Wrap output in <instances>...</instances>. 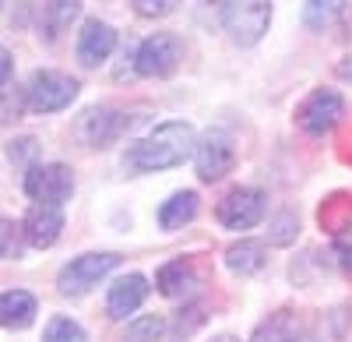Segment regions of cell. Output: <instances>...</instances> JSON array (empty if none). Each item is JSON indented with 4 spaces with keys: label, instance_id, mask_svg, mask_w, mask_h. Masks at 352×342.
<instances>
[{
    "label": "cell",
    "instance_id": "obj_1",
    "mask_svg": "<svg viewBox=\"0 0 352 342\" xmlns=\"http://www.w3.org/2000/svg\"><path fill=\"white\" fill-rule=\"evenodd\" d=\"M194 149H197L194 127L187 120H166L127 149L124 169H131V173H159V169L184 166L194 156Z\"/></svg>",
    "mask_w": 352,
    "mask_h": 342
},
{
    "label": "cell",
    "instance_id": "obj_2",
    "mask_svg": "<svg viewBox=\"0 0 352 342\" xmlns=\"http://www.w3.org/2000/svg\"><path fill=\"white\" fill-rule=\"evenodd\" d=\"M208 8L219 14L229 39L240 46H254L272 25L268 0H208Z\"/></svg>",
    "mask_w": 352,
    "mask_h": 342
},
{
    "label": "cell",
    "instance_id": "obj_3",
    "mask_svg": "<svg viewBox=\"0 0 352 342\" xmlns=\"http://www.w3.org/2000/svg\"><path fill=\"white\" fill-rule=\"evenodd\" d=\"M116 265H120V254L116 250H96V254H81V258L67 261L56 275V290L64 297H85L92 286H99V279H106Z\"/></svg>",
    "mask_w": 352,
    "mask_h": 342
},
{
    "label": "cell",
    "instance_id": "obj_4",
    "mask_svg": "<svg viewBox=\"0 0 352 342\" xmlns=\"http://www.w3.org/2000/svg\"><path fill=\"white\" fill-rule=\"evenodd\" d=\"M78 99V81L64 71H36L25 85V103L32 113H56Z\"/></svg>",
    "mask_w": 352,
    "mask_h": 342
},
{
    "label": "cell",
    "instance_id": "obj_5",
    "mask_svg": "<svg viewBox=\"0 0 352 342\" xmlns=\"http://www.w3.org/2000/svg\"><path fill=\"white\" fill-rule=\"evenodd\" d=\"M184 61V43L173 32H155L134 50V74L141 78H169Z\"/></svg>",
    "mask_w": 352,
    "mask_h": 342
},
{
    "label": "cell",
    "instance_id": "obj_6",
    "mask_svg": "<svg viewBox=\"0 0 352 342\" xmlns=\"http://www.w3.org/2000/svg\"><path fill=\"white\" fill-rule=\"evenodd\" d=\"M25 194L32 197V202H43V205H64L67 197L74 194V173H71V166H64V162L28 166V173H25Z\"/></svg>",
    "mask_w": 352,
    "mask_h": 342
},
{
    "label": "cell",
    "instance_id": "obj_7",
    "mask_svg": "<svg viewBox=\"0 0 352 342\" xmlns=\"http://www.w3.org/2000/svg\"><path fill=\"white\" fill-rule=\"evenodd\" d=\"M342 117H345V99L335 89H314L296 109V124L314 138L335 131L342 124Z\"/></svg>",
    "mask_w": 352,
    "mask_h": 342
},
{
    "label": "cell",
    "instance_id": "obj_8",
    "mask_svg": "<svg viewBox=\"0 0 352 342\" xmlns=\"http://www.w3.org/2000/svg\"><path fill=\"white\" fill-rule=\"evenodd\" d=\"M264 212H268V197H264V191L257 187H236L229 191L222 202H219V222L226 226V230H250V226H257L264 219Z\"/></svg>",
    "mask_w": 352,
    "mask_h": 342
},
{
    "label": "cell",
    "instance_id": "obj_9",
    "mask_svg": "<svg viewBox=\"0 0 352 342\" xmlns=\"http://www.w3.org/2000/svg\"><path fill=\"white\" fill-rule=\"evenodd\" d=\"M194 162H197V177L204 184H215V180H222L229 173L232 166H236V149H232V141L222 131H208L197 141Z\"/></svg>",
    "mask_w": 352,
    "mask_h": 342
},
{
    "label": "cell",
    "instance_id": "obj_10",
    "mask_svg": "<svg viewBox=\"0 0 352 342\" xmlns=\"http://www.w3.org/2000/svg\"><path fill=\"white\" fill-rule=\"evenodd\" d=\"M124 127H127V117H124L120 109H113V106H92L88 113H81L78 138L85 141L88 149H106V145H113V141L120 138Z\"/></svg>",
    "mask_w": 352,
    "mask_h": 342
},
{
    "label": "cell",
    "instance_id": "obj_11",
    "mask_svg": "<svg viewBox=\"0 0 352 342\" xmlns=\"http://www.w3.org/2000/svg\"><path fill=\"white\" fill-rule=\"evenodd\" d=\"M60 230H64V212H60V205H43V202H36L32 209H28L25 222H21L25 244L36 247V250L53 247L56 240H60Z\"/></svg>",
    "mask_w": 352,
    "mask_h": 342
},
{
    "label": "cell",
    "instance_id": "obj_12",
    "mask_svg": "<svg viewBox=\"0 0 352 342\" xmlns=\"http://www.w3.org/2000/svg\"><path fill=\"white\" fill-rule=\"evenodd\" d=\"M116 50V32L113 25L99 21V18H88L78 32V61L85 67H99L106 56Z\"/></svg>",
    "mask_w": 352,
    "mask_h": 342
},
{
    "label": "cell",
    "instance_id": "obj_13",
    "mask_svg": "<svg viewBox=\"0 0 352 342\" xmlns=\"http://www.w3.org/2000/svg\"><path fill=\"white\" fill-rule=\"evenodd\" d=\"M144 297H148V279L144 275H124V279H116L113 286H109V297H106V310H109V318H127L134 314V310L144 303Z\"/></svg>",
    "mask_w": 352,
    "mask_h": 342
},
{
    "label": "cell",
    "instance_id": "obj_14",
    "mask_svg": "<svg viewBox=\"0 0 352 342\" xmlns=\"http://www.w3.org/2000/svg\"><path fill=\"white\" fill-rule=\"evenodd\" d=\"M39 307H36V297L28 290H8L0 293V328H11V332H21L36 321Z\"/></svg>",
    "mask_w": 352,
    "mask_h": 342
},
{
    "label": "cell",
    "instance_id": "obj_15",
    "mask_svg": "<svg viewBox=\"0 0 352 342\" xmlns=\"http://www.w3.org/2000/svg\"><path fill=\"white\" fill-rule=\"evenodd\" d=\"M155 286H159V293L169 297V300H184V297H190V293L197 290V272H194L190 261L176 258V261H169V265H162V268L155 272Z\"/></svg>",
    "mask_w": 352,
    "mask_h": 342
},
{
    "label": "cell",
    "instance_id": "obj_16",
    "mask_svg": "<svg viewBox=\"0 0 352 342\" xmlns=\"http://www.w3.org/2000/svg\"><path fill=\"white\" fill-rule=\"evenodd\" d=\"M78 14H81V0H46L43 4V21H39V36L46 43L60 39V32H67Z\"/></svg>",
    "mask_w": 352,
    "mask_h": 342
},
{
    "label": "cell",
    "instance_id": "obj_17",
    "mask_svg": "<svg viewBox=\"0 0 352 342\" xmlns=\"http://www.w3.org/2000/svg\"><path fill=\"white\" fill-rule=\"evenodd\" d=\"M250 342H300V318L292 310H275L261 321Z\"/></svg>",
    "mask_w": 352,
    "mask_h": 342
},
{
    "label": "cell",
    "instance_id": "obj_18",
    "mask_svg": "<svg viewBox=\"0 0 352 342\" xmlns=\"http://www.w3.org/2000/svg\"><path fill=\"white\" fill-rule=\"evenodd\" d=\"M194 215H197V194L194 191H176L159 209V226L162 230H180V226H187Z\"/></svg>",
    "mask_w": 352,
    "mask_h": 342
},
{
    "label": "cell",
    "instance_id": "obj_19",
    "mask_svg": "<svg viewBox=\"0 0 352 342\" xmlns=\"http://www.w3.org/2000/svg\"><path fill=\"white\" fill-rule=\"evenodd\" d=\"M226 265L236 272V275H254L264 268V244L257 240H240L226 250Z\"/></svg>",
    "mask_w": 352,
    "mask_h": 342
},
{
    "label": "cell",
    "instance_id": "obj_20",
    "mask_svg": "<svg viewBox=\"0 0 352 342\" xmlns=\"http://www.w3.org/2000/svg\"><path fill=\"white\" fill-rule=\"evenodd\" d=\"M345 14V0H303V25L314 32H324Z\"/></svg>",
    "mask_w": 352,
    "mask_h": 342
},
{
    "label": "cell",
    "instance_id": "obj_21",
    "mask_svg": "<svg viewBox=\"0 0 352 342\" xmlns=\"http://www.w3.org/2000/svg\"><path fill=\"white\" fill-rule=\"evenodd\" d=\"M162 335H166V321L159 314H144V318H138V321L127 325L124 342H159Z\"/></svg>",
    "mask_w": 352,
    "mask_h": 342
},
{
    "label": "cell",
    "instance_id": "obj_22",
    "mask_svg": "<svg viewBox=\"0 0 352 342\" xmlns=\"http://www.w3.org/2000/svg\"><path fill=\"white\" fill-rule=\"evenodd\" d=\"M43 342H88V335H85V328L74 318L56 314V318H50V325L43 332Z\"/></svg>",
    "mask_w": 352,
    "mask_h": 342
},
{
    "label": "cell",
    "instance_id": "obj_23",
    "mask_svg": "<svg viewBox=\"0 0 352 342\" xmlns=\"http://www.w3.org/2000/svg\"><path fill=\"white\" fill-rule=\"evenodd\" d=\"M331 237H335V254H338L342 268H345V272H352V219H349V222H342Z\"/></svg>",
    "mask_w": 352,
    "mask_h": 342
},
{
    "label": "cell",
    "instance_id": "obj_24",
    "mask_svg": "<svg viewBox=\"0 0 352 342\" xmlns=\"http://www.w3.org/2000/svg\"><path fill=\"white\" fill-rule=\"evenodd\" d=\"M131 8L141 14V18H166L180 8V0H131Z\"/></svg>",
    "mask_w": 352,
    "mask_h": 342
},
{
    "label": "cell",
    "instance_id": "obj_25",
    "mask_svg": "<svg viewBox=\"0 0 352 342\" xmlns=\"http://www.w3.org/2000/svg\"><path fill=\"white\" fill-rule=\"evenodd\" d=\"M18 233H21L18 222L0 219V258H11V254H18Z\"/></svg>",
    "mask_w": 352,
    "mask_h": 342
},
{
    "label": "cell",
    "instance_id": "obj_26",
    "mask_svg": "<svg viewBox=\"0 0 352 342\" xmlns=\"http://www.w3.org/2000/svg\"><path fill=\"white\" fill-rule=\"evenodd\" d=\"M296 230H300L296 215H292V212H282V215L275 219V233H272V244H289L292 237H296Z\"/></svg>",
    "mask_w": 352,
    "mask_h": 342
},
{
    "label": "cell",
    "instance_id": "obj_27",
    "mask_svg": "<svg viewBox=\"0 0 352 342\" xmlns=\"http://www.w3.org/2000/svg\"><path fill=\"white\" fill-rule=\"evenodd\" d=\"M8 156H11L14 162H25L28 156H36V141H32V138H21V141H11V149H8Z\"/></svg>",
    "mask_w": 352,
    "mask_h": 342
},
{
    "label": "cell",
    "instance_id": "obj_28",
    "mask_svg": "<svg viewBox=\"0 0 352 342\" xmlns=\"http://www.w3.org/2000/svg\"><path fill=\"white\" fill-rule=\"evenodd\" d=\"M11 67H14V56H11L4 46H0V85H4V81L11 78Z\"/></svg>",
    "mask_w": 352,
    "mask_h": 342
},
{
    "label": "cell",
    "instance_id": "obj_29",
    "mask_svg": "<svg viewBox=\"0 0 352 342\" xmlns=\"http://www.w3.org/2000/svg\"><path fill=\"white\" fill-rule=\"evenodd\" d=\"M338 74H342L345 81H352V56H345V61L338 64Z\"/></svg>",
    "mask_w": 352,
    "mask_h": 342
},
{
    "label": "cell",
    "instance_id": "obj_30",
    "mask_svg": "<svg viewBox=\"0 0 352 342\" xmlns=\"http://www.w3.org/2000/svg\"><path fill=\"white\" fill-rule=\"evenodd\" d=\"M212 342H240V339H236V335H215Z\"/></svg>",
    "mask_w": 352,
    "mask_h": 342
}]
</instances>
